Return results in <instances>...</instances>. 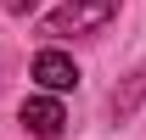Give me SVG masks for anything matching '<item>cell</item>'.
Instances as JSON below:
<instances>
[{"label": "cell", "mask_w": 146, "mask_h": 140, "mask_svg": "<svg viewBox=\"0 0 146 140\" xmlns=\"http://www.w3.org/2000/svg\"><path fill=\"white\" fill-rule=\"evenodd\" d=\"M34 79L45 90H73L79 84V67H73V56H62V51H39L34 56Z\"/></svg>", "instance_id": "obj_3"}, {"label": "cell", "mask_w": 146, "mask_h": 140, "mask_svg": "<svg viewBox=\"0 0 146 140\" xmlns=\"http://www.w3.org/2000/svg\"><path fill=\"white\" fill-rule=\"evenodd\" d=\"M0 6H6V11H17V17H23V11H34V0H0Z\"/></svg>", "instance_id": "obj_4"}, {"label": "cell", "mask_w": 146, "mask_h": 140, "mask_svg": "<svg viewBox=\"0 0 146 140\" xmlns=\"http://www.w3.org/2000/svg\"><path fill=\"white\" fill-rule=\"evenodd\" d=\"M23 123H28L34 140H56L62 123H68V112H62V101H51V95H34V101H23Z\"/></svg>", "instance_id": "obj_2"}, {"label": "cell", "mask_w": 146, "mask_h": 140, "mask_svg": "<svg viewBox=\"0 0 146 140\" xmlns=\"http://www.w3.org/2000/svg\"><path fill=\"white\" fill-rule=\"evenodd\" d=\"M112 11H118V0H68V6H56L51 17H45V34H51V39L90 34V28H107Z\"/></svg>", "instance_id": "obj_1"}]
</instances>
